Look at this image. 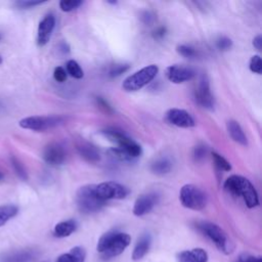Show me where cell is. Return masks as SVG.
<instances>
[{
	"label": "cell",
	"instance_id": "ffe728a7",
	"mask_svg": "<svg viewBox=\"0 0 262 262\" xmlns=\"http://www.w3.org/2000/svg\"><path fill=\"white\" fill-rule=\"evenodd\" d=\"M227 131L230 135V137L237 143L242 144V145H247L248 140L247 137L244 133L243 128L241 127V125L234 121V120H229L227 122Z\"/></svg>",
	"mask_w": 262,
	"mask_h": 262
},
{
	"label": "cell",
	"instance_id": "ba28073f",
	"mask_svg": "<svg viewBox=\"0 0 262 262\" xmlns=\"http://www.w3.org/2000/svg\"><path fill=\"white\" fill-rule=\"evenodd\" d=\"M62 123V118L57 116H31L19 121V126L33 131H45Z\"/></svg>",
	"mask_w": 262,
	"mask_h": 262
},
{
	"label": "cell",
	"instance_id": "d4e9b609",
	"mask_svg": "<svg viewBox=\"0 0 262 262\" xmlns=\"http://www.w3.org/2000/svg\"><path fill=\"white\" fill-rule=\"evenodd\" d=\"M66 69H67L66 70L67 74H70L72 77H74L76 79H81L84 76V72L81 69L80 64L76 60H74V59H70L67 62Z\"/></svg>",
	"mask_w": 262,
	"mask_h": 262
},
{
	"label": "cell",
	"instance_id": "5b68a950",
	"mask_svg": "<svg viewBox=\"0 0 262 262\" xmlns=\"http://www.w3.org/2000/svg\"><path fill=\"white\" fill-rule=\"evenodd\" d=\"M76 203L78 209L85 214L100 210L105 202L98 198L95 192V184H86L77 190Z\"/></svg>",
	"mask_w": 262,
	"mask_h": 262
},
{
	"label": "cell",
	"instance_id": "4316f807",
	"mask_svg": "<svg viewBox=\"0 0 262 262\" xmlns=\"http://www.w3.org/2000/svg\"><path fill=\"white\" fill-rule=\"evenodd\" d=\"M11 161V166L13 167L15 173L17 174V176L23 179V180H27L28 179V174L26 172V169L24 168L23 164L15 158V157H11L10 159Z\"/></svg>",
	"mask_w": 262,
	"mask_h": 262
},
{
	"label": "cell",
	"instance_id": "e575fe53",
	"mask_svg": "<svg viewBox=\"0 0 262 262\" xmlns=\"http://www.w3.org/2000/svg\"><path fill=\"white\" fill-rule=\"evenodd\" d=\"M44 3V1H28V0H20V1H16L15 4L19 7V8H31L34 7L36 5H40Z\"/></svg>",
	"mask_w": 262,
	"mask_h": 262
},
{
	"label": "cell",
	"instance_id": "4dcf8cb0",
	"mask_svg": "<svg viewBox=\"0 0 262 262\" xmlns=\"http://www.w3.org/2000/svg\"><path fill=\"white\" fill-rule=\"evenodd\" d=\"M216 46L218 49L225 51V50H228L231 48L232 41L227 37H220L216 42Z\"/></svg>",
	"mask_w": 262,
	"mask_h": 262
},
{
	"label": "cell",
	"instance_id": "484cf974",
	"mask_svg": "<svg viewBox=\"0 0 262 262\" xmlns=\"http://www.w3.org/2000/svg\"><path fill=\"white\" fill-rule=\"evenodd\" d=\"M212 160H213L214 165H215L219 170H222V171H229V170H231V165H230V163H229L225 158H223L222 156H220L219 154L213 151V152H212Z\"/></svg>",
	"mask_w": 262,
	"mask_h": 262
},
{
	"label": "cell",
	"instance_id": "e0dca14e",
	"mask_svg": "<svg viewBox=\"0 0 262 262\" xmlns=\"http://www.w3.org/2000/svg\"><path fill=\"white\" fill-rule=\"evenodd\" d=\"M150 244H151L150 234L148 232L142 233L135 244V247H134L133 253H132V259L134 261H138V260L142 259L149 251Z\"/></svg>",
	"mask_w": 262,
	"mask_h": 262
},
{
	"label": "cell",
	"instance_id": "7402d4cb",
	"mask_svg": "<svg viewBox=\"0 0 262 262\" xmlns=\"http://www.w3.org/2000/svg\"><path fill=\"white\" fill-rule=\"evenodd\" d=\"M34 252L30 250H23L5 254L3 258H1V262H30L34 259Z\"/></svg>",
	"mask_w": 262,
	"mask_h": 262
},
{
	"label": "cell",
	"instance_id": "3957f363",
	"mask_svg": "<svg viewBox=\"0 0 262 262\" xmlns=\"http://www.w3.org/2000/svg\"><path fill=\"white\" fill-rule=\"evenodd\" d=\"M102 133L105 137H107L111 141L115 142L118 145V147L116 148L125 160L130 161L132 159L140 157L142 152L141 146L122 131L116 129H106L103 130Z\"/></svg>",
	"mask_w": 262,
	"mask_h": 262
},
{
	"label": "cell",
	"instance_id": "8fae6325",
	"mask_svg": "<svg viewBox=\"0 0 262 262\" xmlns=\"http://www.w3.org/2000/svg\"><path fill=\"white\" fill-rule=\"evenodd\" d=\"M194 97H195L196 102L201 106L208 108V110H212L214 107V104H215L214 97L210 90L209 80L206 76H203L200 79L198 86L195 88V91H194Z\"/></svg>",
	"mask_w": 262,
	"mask_h": 262
},
{
	"label": "cell",
	"instance_id": "836d02e7",
	"mask_svg": "<svg viewBox=\"0 0 262 262\" xmlns=\"http://www.w3.org/2000/svg\"><path fill=\"white\" fill-rule=\"evenodd\" d=\"M236 262H262V258L260 256H254L251 254L244 253L239 255Z\"/></svg>",
	"mask_w": 262,
	"mask_h": 262
},
{
	"label": "cell",
	"instance_id": "603a6c76",
	"mask_svg": "<svg viewBox=\"0 0 262 262\" xmlns=\"http://www.w3.org/2000/svg\"><path fill=\"white\" fill-rule=\"evenodd\" d=\"M171 168H172V164L166 158H161L156 160L150 166L151 171L157 175H165L170 172Z\"/></svg>",
	"mask_w": 262,
	"mask_h": 262
},
{
	"label": "cell",
	"instance_id": "9c48e42d",
	"mask_svg": "<svg viewBox=\"0 0 262 262\" xmlns=\"http://www.w3.org/2000/svg\"><path fill=\"white\" fill-rule=\"evenodd\" d=\"M95 192L99 199L106 202L108 200L125 199L129 194L130 190L128 187L118 182L106 181L95 184Z\"/></svg>",
	"mask_w": 262,
	"mask_h": 262
},
{
	"label": "cell",
	"instance_id": "d590c367",
	"mask_svg": "<svg viewBox=\"0 0 262 262\" xmlns=\"http://www.w3.org/2000/svg\"><path fill=\"white\" fill-rule=\"evenodd\" d=\"M207 154V149H206V146L204 145H198L194 147V150H193V157L196 161H200V160H203L205 158Z\"/></svg>",
	"mask_w": 262,
	"mask_h": 262
},
{
	"label": "cell",
	"instance_id": "277c9868",
	"mask_svg": "<svg viewBox=\"0 0 262 262\" xmlns=\"http://www.w3.org/2000/svg\"><path fill=\"white\" fill-rule=\"evenodd\" d=\"M196 227L204 235L214 243L219 251L226 255L232 252L233 245L226 232L220 226L209 221H201L196 223Z\"/></svg>",
	"mask_w": 262,
	"mask_h": 262
},
{
	"label": "cell",
	"instance_id": "7a4b0ae2",
	"mask_svg": "<svg viewBox=\"0 0 262 262\" xmlns=\"http://www.w3.org/2000/svg\"><path fill=\"white\" fill-rule=\"evenodd\" d=\"M224 189L235 196H241L248 208H255L259 205L258 193L254 185L244 176L231 175L224 182Z\"/></svg>",
	"mask_w": 262,
	"mask_h": 262
},
{
	"label": "cell",
	"instance_id": "4fadbf2b",
	"mask_svg": "<svg viewBox=\"0 0 262 262\" xmlns=\"http://www.w3.org/2000/svg\"><path fill=\"white\" fill-rule=\"evenodd\" d=\"M166 120L177 127L181 128H190L195 125V122L192 118V116L180 108H171L166 113Z\"/></svg>",
	"mask_w": 262,
	"mask_h": 262
},
{
	"label": "cell",
	"instance_id": "d6986e66",
	"mask_svg": "<svg viewBox=\"0 0 262 262\" xmlns=\"http://www.w3.org/2000/svg\"><path fill=\"white\" fill-rule=\"evenodd\" d=\"M86 258V252L82 247H74L70 252L61 254L57 257L56 262H84Z\"/></svg>",
	"mask_w": 262,
	"mask_h": 262
},
{
	"label": "cell",
	"instance_id": "ac0fdd59",
	"mask_svg": "<svg viewBox=\"0 0 262 262\" xmlns=\"http://www.w3.org/2000/svg\"><path fill=\"white\" fill-rule=\"evenodd\" d=\"M77 149H78L80 156L87 162L95 163V162L99 161V158H100L99 152L96 149V147L94 145H92L91 143L81 140L79 143H77Z\"/></svg>",
	"mask_w": 262,
	"mask_h": 262
},
{
	"label": "cell",
	"instance_id": "30bf717a",
	"mask_svg": "<svg viewBox=\"0 0 262 262\" xmlns=\"http://www.w3.org/2000/svg\"><path fill=\"white\" fill-rule=\"evenodd\" d=\"M195 71L193 68L185 64H173L166 69L167 79L175 84L183 83L193 79Z\"/></svg>",
	"mask_w": 262,
	"mask_h": 262
},
{
	"label": "cell",
	"instance_id": "f35d334b",
	"mask_svg": "<svg viewBox=\"0 0 262 262\" xmlns=\"http://www.w3.org/2000/svg\"><path fill=\"white\" fill-rule=\"evenodd\" d=\"M3 179H4V174H3L2 171H0V182H1Z\"/></svg>",
	"mask_w": 262,
	"mask_h": 262
},
{
	"label": "cell",
	"instance_id": "ab89813d",
	"mask_svg": "<svg viewBox=\"0 0 262 262\" xmlns=\"http://www.w3.org/2000/svg\"><path fill=\"white\" fill-rule=\"evenodd\" d=\"M1 62H2V57L0 56V63H1Z\"/></svg>",
	"mask_w": 262,
	"mask_h": 262
},
{
	"label": "cell",
	"instance_id": "8992f818",
	"mask_svg": "<svg viewBox=\"0 0 262 262\" xmlns=\"http://www.w3.org/2000/svg\"><path fill=\"white\" fill-rule=\"evenodd\" d=\"M179 200L183 207L200 211L207 206V194L199 186L194 184H185L179 192Z\"/></svg>",
	"mask_w": 262,
	"mask_h": 262
},
{
	"label": "cell",
	"instance_id": "9a60e30c",
	"mask_svg": "<svg viewBox=\"0 0 262 262\" xmlns=\"http://www.w3.org/2000/svg\"><path fill=\"white\" fill-rule=\"evenodd\" d=\"M159 196L156 193L148 192L139 195L133 206V214L135 216H143L149 213L152 208L157 205Z\"/></svg>",
	"mask_w": 262,
	"mask_h": 262
},
{
	"label": "cell",
	"instance_id": "83f0119b",
	"mask_svg": "<svg viewBox=\"0 0 262 262\" xmlns=\"http://www.w3.org/2000/svg\"><path fill=\"white\" fill-rule=\"evenodd\" d=\"M82 1L79 0H62L59 2V7L62 11L69 12L76 8H78L80 5H82Z\"/></svg>",
	"mask_w": 262,
	"mask_h": 262
},
{
	"label": "cell",
	"instance_id": "f546056e",
	"mask_svg": "<svg viewBox=\"0 0 262 262\" xmlns=\"http://www.w3.org/2000/svg\"><path fill=\"white\" fill-rule=\"evenodd\" d=\"M249 68L253 73L261 74L262 73V61L260 55H253L250 59Z\"/></svg>",
	"mask_w": 262,
	"mask_h": 262
},
{
	"label": "cell",
	"instance_id": "cb8c5ba5",
	"mask_svg": "<svg viewBox=\"0 0 262 262\" xmlns=\"http://www.w3.org/2000/svg\"><path fill=\"white\" fill-rule=\"evenodd\" d=\"M18 208L14 205H1L0 206V227L6 224V222L16 216Z\"/></svg>",
	"mask_w": 262,
	"mask_h": 262
},
{
	"label": "cell",
	"instance_id": "f1b7e54d",
	"mask_svg": "<svg viewBox=\"0 0 262 262\" xmlns=\"http://www.w3.org/2000/svg\"><path fill=\"white\" fill-rule=\"evenodd\" d=\"M176 50L181 56L186 57V58H192L196 55V50L187 45H178Z\"/></svg>",
	"mask_w": 262,
	"mask_h": 262
},
{
	"label": "cell",
	"instance_id": "2e32d148",
	"mask_svg": "<svg viewBox=\"0 0 262 262\" xmlns=\"http://www.w3.org/2000/svg\"><path fill=\"white\" fill-rule=\"evenodd\" d=\"M208 253L202 248L185 250L177 255V262H208Z\"/></svg>",
	"mask_w": 262,
	"mask_h": 262
},
{
	"label": "cell",
	"instance_id": "74e56055",
	"mask_svg": "<svg viewBox=\"0 0 262 262\" xmlns=\"http://www.w3.org/2000/svg\"><path fill=\"white\" fill-rule=\"evenodd\" d=\"M97 102H98V105L100 106V107H102L106 113H108V112H112V108H111V106L107 104V102H105L102 98H100V97H97Z\"/></svg>",
	"mask_w": 262,
	"mask_h": 262
},
{
	"label": "cell",
	"instance_id": "1f68e13d",
	"mask_svg": "<svg viewBox=\"0 0 262 262\" xmlns=\"http://www.w3.org/2000/svg\"><path fill=\"white\" fill-rule=\"evenodd\" d=\"M67 71L62 68V67H56L53 71V78L56 82H59V83H62L67 80Z\"/></svg>",
	"mask_w": 262,
	"mask_h": 262
},
{
	"label": "cell",
	"instance_id": "7c38bea8",
	"mask_svg": "<svg viewBox=\"0 0 262 262\" xmlns=\"http://www.w3.org/2000/svg\"><path fill=\"white\" fill-rule=\"evenodd\" d=\"M43 160L50 166H59L66 161L64 147L58 142H51L43 150Z\"/></svg>",
	"mask_w": 262,
	"mask_h": 262
},
{
	"label": "cell",
	"instance_id": "d6a6232c",
	"mask_svg": "<svg viewBox=\"0 0 262 262\" xmlns=\"http://www.w3.org/2000/svg\"><path fill=\"white\" fill-rule=\"evenodd\" d=\"M129 69V64H115L111 70H110V76L111 77H118L125 73Z\"/></svg>",
	"mask_w": 262,
	"mask_h": 262
},
{
	"label": "cell",
	"instance_id": "52a82bcc",
	"mask_svg": "<svg viewBox=\"0 0 262 262\" xmlns=\"http://www.w3.org/2000/svg\"><path fill=\"white\" fill-rule=\"evenodd\" d=\"M158 72H159V68L156 64H149L147 67H144L141 70L135 72L134 74L128 76L124 80L122 87L125 91H128V92L140 90L142 87H144L150 81L154 80Z\"/></svg>",
	"mask_w": 262,
	"mask_h": 262
},
{
	"label": "cell",
	"instance_id": "6da1fadb",
	"mask_svg": "<svg viewBox=\"0 0 262 262\" xmlns=\"http://www.w3.org/2000/svg\"><path fill=\"white\" fill-rule=\"evenodd\" d=\"M130 242L131 237L128 233L111 230L100 236L96 250L103 259H111L122 254L130 245Z\"/></svg>",
	"mask_w": 262,
	"mask_h": 262
},
{
	"label": "cell",
	"instance_id": "44dd1931",
	"mask_svg": "<svg viewBox=\"0 0 262 262\" xmlns=\"http://www.w3.org/2000/svg\"><path fill=\"white\" fill-rule=\"evenodd\" d=\"M77 229V222L73 219L64 220L54 226L53 234L56 237H67Z\"/></svg>",
	"mask_w": 262,
	"mask_h": 262
},
{
	"label": "cell",
	"instance_id": "8d00e7d4",
	"mask_svg": "<svg viewBox=\"0 0 262 262\" xmlns=\"http://www.w3.org/2000/svg\"><path fill=\"white\" fill-rule=\"evenodd\" d=\"M253 45L257 50H261L262 47V37L261 35H257L253 40Z\"/></svg>",
	"mask_w": 262,
	"mask_h": 262
},
{
	"label": "cell",
	"instance_id": "5bb4252c",
	"mask_svg": "<svg viewBox=\"0 0 262 262\" xmlns=\"http://www.w3.org/2000/svg\"><path fill=\"white\" fill-rule=\"evenodd\" d=\"M55 26V17L53 14H46L42 20L39 23L37 31V44L39 46H44L50 40L52 31Z\"/></svg>",
	"mask_w": 262,
	"mask_h": 262
}]
</instances>
